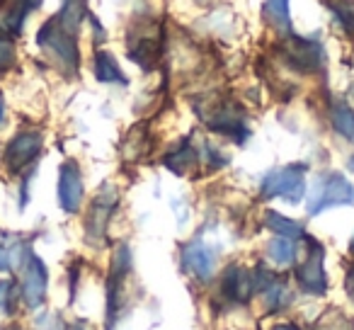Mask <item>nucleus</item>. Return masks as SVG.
<instances>
[{"label": "nucleus", "instance_id": "25", "mask_svg": "<svg viewBox=\"0 0 354 330\" xmlns=\"http://www.w3.org/2000/svg\"><path fill=\"white\" fill-rule=\"evenodd\" d=\"M349 168H352V170H354V156H352V161H349Z\"/></svg>", "mask_w": 354, "mask_h": 330}, {"label": "nucleus", "instance_id": "16", "mask_svg": "<svg viewBox=\"0 0 354 330\" xmlns=\"http://www.w3.org/2000/svg\"><path fill=\"white\" fill-rule=\"evenodd\" d=\"M325 6L330 8L335 22L342 27L347 37H354V6L352 0H325Z\"/></svg>", "mask_w": 354, "mask_h": 330}, {"label": "nucleus", "instance_id": "11", "mask_svg": "<svg viewBox=\"0 0 354 330\" xmlns=\"http://www.w3.org/2000/svg\"><path fill=\"white\" fill-rule=\"evenodd\" d=\"M107 192L97 194V199H95L93 204V212H90L88 221H85V228H88V236H104V228H107V219L109 214L114 212V207H117V194L109 192L112 187H104Z\"/></svg>", "mask_w": 354, "mask_h": 330}, {"label": "nucleus", "instance_id": "20", "mask_svg": "<svg viewBox=\"0 0 354 330\" xmlns=\"http://www.w3.org/2000/svg\"><path fill=\"white\" fill-rule=\"evenodd\" d=\"M15 282H0V309L12 311V304H15Z\"/></svg>", "mask_w": 354, "mask_h": 330}, {"label": "nucleus", "instance_id": "8", "mask_svg": "<svg viewBox=\"0 0 354 330\" xmlns=\"http://www.w3.org/2000/svg\"><path fill=\"white\" fill-rule=\"evenodd\" d=\"M296 282L304 291L308 294H325L328 291V275H325V267H323V248L318 243L310 246V255L304 265L296 267Z\"/></svg>", "mask_w": 354, "mask_h": 330}, {"label": "nucleus", "instance_id": "24", "mask_svg": "<svg viewBox=\"0 0 354 330\" xmlns=\"http://www.w3.org/2000/svg\"><path fill=\"white\" fill-rule=\"evenodd\" d=\"M349 250L354 253V238H352V241H349Z\"/></svg>", "mask_w": 354, "mask_h": 330}, {"label": "nucleus", "instance_id": "18", "mask_svg": "<svg viewBox=\"0 0 354 330\" xmlns=\"http://www.w3.org/2000/svg\"><path fill=\"white\" fill-rule=\"evenodd\" d=\"M267 253H270V260L277 262V265H291L296 257V246L289 241V238L279 236L267 246Z\"/></svg>", "mask_w": 354, "mask_h": 330}, {"label": "nucleus", "instance_id": "7", "mask_svg": "<svg viewBox=\"0 0 354 330\" xmlns=\"http://www.w3.org/2000/svg\"><path fill=\"white\" fill-rule=\"evenodd\" d=\"M22 272V299L30 309H39L46 296V265L37 255H30L25 265L20 267Z\"/></svg>", "mask_w": 354, "mask_h": 330}, {"label": "nucleus", "instance_id": "1", "mask_svg": "<svg viewBox=\"0 0 354 330\" xmlns=\"http://www.w3.org/2000/svg\"><path fill=\"white\" fill-rule=\"evenodd\" d=\"M37 44L59 64L61 71L66 73H75L80 66V49L75 35H71L59 20H49L41 25V30L37 32Z\"/></svg>", "mask_w": 354, "mask_h": 330}, {"label": "nucleus", "instance_id": "10", "mask_svg": "<svg viewBox=\"0 0 354 330\" xmlns=\"http://www.w3.org/2000/svg\"><path fill=\"white\" fill-rule=\"evenodd\" d=\"M221 291L231 301H248L255 291V279L241 265H231L221 277Z\"/></svg>", "mask_w": 354, "mask_h": 330}, {"label": "nucleus", "instance_id": "22", "mask_svg": "<svg viewBox=\"0 0 354 330\" xmlns=\"http://www.w3.org/2000/svg\"><path fill=\"white\" fill-rule=\"evenodd\" d=\"M3 117H6V100L0 95V124H3Z\"/></svg>", "mask_w": 354, "mask_h": 330}, {"label": "nucleus", "instance_id": "2", "mask_svg": "<svg viewBox=\"0 0 354 330\" xmlns=\"http://www.w3.org/2000/svg\"><path fill=\"white\" fill-rule=\"evenodd\" d=\"M344 204H354V185L342 173H328L315 180L308 199L310 217L330 207H344Z\"/></svg>", "mask_w": 354, "mask_h": 330}, {"label": "nucleus", "instance_id": "21", "mask_svg": "<svg viewBox=\"0 0 354 330\" xmlns=\"http://www.w3.org/2000/svg\"><path fill=\"white\" fill-rule=\"evenodd\" d=\"M347 294L354 299V265H352V270H349V275H347Z\"/></svg>", "mask_w": 354, "mask_h": 330}, {"label": "nucleus", "instance_id": "3", "mask_svg": "<svg viewBox=\"0 0 354 330\" xmlns=\"http://www.w3.org/2000/svg\"><path fill=\"white\" fill-rule=\"evenodd\" d=\"M304 173H306L304 165H289V168L272 170V173L262 180V187H260L262 199L281 197V199H286V202H291V204L301 202V199H304V194H306Z\"/></svg>", "mask_w": 354, "mask_h": 330}, {"label": "nucleus", "instance_id": "19", "mask_svg": "<svg viewBox=\"0 0 354 330\" xmlns=\"http://www.w3.org/2000/svg\"><path fill=\"white\" fill-rule=\"evenodd\" d=\"M15 64V46L8 37H3L0 32V73H6L10 66Z\"/></svg>", "mask_w": 354, "mask_h": 330}, {"label": "nucleus", "instance_id": "13", "mask_svg": "<svg viewBox=\"0 0 354 330\" xmlns=\"http://www.w3.org/2000/svg\"><path fill=\"white\" fill-rule=\"evenodd\" d=\"M95 78H97L100 83H127L119 64L107 51H97V54H95Z\"/></svg>", "mask_w": 354, "mask_h": 330}, {"label": "nucleus", "instance_id": "4", "mask_svg": "<svg viewBox=\"0 0 354 330\" xmlns=\"http://www.w3.org/2000/svg\"><path fill=\"white\" fill-rule=\"evenodd\" d=\"M279 56L299 73H315L325 64V51L320 42L304 39V37H289L281 42Z\"/></svg>", "mask_w": 354, "mask_h": 330}, {"label": "nucleus", "instance_id": "6", "mask_svg": "<svg viewBox=\"0 0 354 330\" xmlns=\"http://www.w3.org/2000/svg\"><path fill=\"white\" fill-rule=\"evenodd\" d=\"M83 173H80L78 163L66 161L59 168V204L66 214H75L83 202Z\"/></svg>", "mask_w": 354, "mask_h": 330}, {"label": "nucleus", "instance_id": "12", "mask_svg": "<svg viewBox=\"0 0 354 330\" xmlns=\"http://www.w3.org/2000/svg\"><path fill=\"white\" fill-rule=\"evenodd\" d=\"M330 124L342 138L354 143V109L342 100L330 102Z\"/></svg>", "mask_w": 354, "mask_h": 330}, {"label": "nucleus", "instance_id": "14", "mask_svg": "<svg viewBox=\"0 0 354 330\" xmlns=\"http://www.w3.org/2000/svg\"><path fill=\"white\" fill-rule=\"evenodd\" d=\"M197 161H199V153H197V148H192L187 141H185L183 146L177 148L175 153H170V156L165 158V165L172 170V173H177V175H185L189 168H194V165H197Z\"/></svg>", "mask_w": 354, "mask_h": 330}, {"label": "nucleus", "instance_id": "5", "mask_svg": "<svg viewBox=\"0 0 354 330\" xmlns=\"http://www.w3.org/2000/svg\"><path fill=\"white\" fill-rule=\"evenodd\" d=\"M41 146H44V138L39 131H20L6 146V156H3L6 168L10 173H22L27 165H32L39 158Z\"/></svg>", "mask_w": 354, "mask_h": 330}, {"label": "nucleus", "instance_id": "17", "mask_svg": "<svg viewBox=\"0 0 354 330\" xmlns=\"http://www.w3.org/2000/svg\"><path fill=\"white\" fill-rule=\"evenodd\" d=\"M265 17L274 30L289 32V0H267L265 3Z\"/></svg>", "mask_w": 354, "mask_h": 330}, {"label": "nucleus", "instance_id": "15", "mask_svg": "<svg viewBox=\"0 0 354 330\" xmlns=\"http://www.w3.org/2000/svg\"><path fill=\"white\" fill-rule=\"evenodd\" d=\"M265 223H267V228H272V231L281 238H289V241L304 238V226H301L299 221H291V219L281 217V214H277V212H267Z\"/></svg>", "mask_w": 354, "mask_h": 330}, {"label": "nucleus", "instance_id": "9", "mask_svg": "<svg viewBox=\"0 0 354 330\" xmlns=\"http://www.w3.org/2000/svg\"><path fill=\"white\" fill-rule=\"evenodd\" d=\"M183 267H185V272H189L192 277L207 282V279H212V275H214L216 255H214V250L209 246L194 241V243H189V246H185Z\"/></svg>", "mask_w": 354, "mask_h": 330}, {"label": "nucleus", "instance_id": "23", "mask_svg": "<svg viewBox=\"0 0 354 330\" xmlns=\"http://www.w3.org/2000/svg\"><path fill=\"white\" fill-rule=\"evenodd\" d=\"M274 330H299V328H294V325H277Z\"/></svg>", "mask_w": 354, "mask_h": 330}]
</instances>
